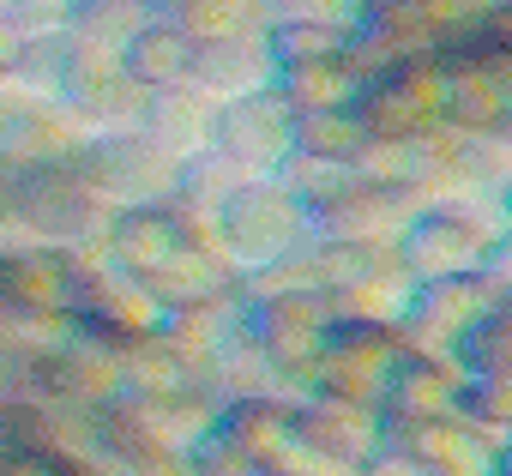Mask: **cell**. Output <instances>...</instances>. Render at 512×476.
I'll list each match as a JSON object with an SVG mask.
<instances>
[{"label":"cell","instance_id":"1","mask_svg":"<svg viewBox=\"0 0 512 476\" xmlns=\"http://www.w3.org/2000/svg\"><path fill=\"white\" fill-rule=\"evenodd\" d=\"M211 145L241 163H284L296 151V109L278 97V85L223 97L211 121Z\"/></svg>","mask_w":512,"mask_h":476},{"label":"cell","instance_id":"5","mask_svg":"<svg viewBox=\"0 0 512 476\" xmlns=\"http://www.w3.org/2000/svg\"><path fill=\"white\" fill-rule=\"evenodd\" d=\"M278 97L296 109V115H314V109H350L362 79L350 67V55H332V61H302V67H278L272 73Z\"/></svg>","mask_w":512,"mask_h":476},{"label":"cell","instance_id":"13","mask_svg":"<svg viewBox=\"0 0 512 476\" xmlns=\"http://www.w3.org/2000/svg\"><path fill=\"white\" fill-rule=\"evenodd\" d=\"M163 7H169V0H163Z\"/></svg>","mask_w":512,"mask_h":476},{"label":"cell","instance_id":"2","mask_svg":"<svg viewBox=\"0 0 512 476\" xmlns=\"http://www.w3.org/2000/svg\"><path fill=\"white\" fill-rule=\"evenodd\" d=\"M272 73H278V61H272V49H266V31H235V37L199 43L187 79H193L205 97L223 103V97H241V91L272 85Z\"/></svg>","mask_w":512,"mask_h":476},{"label":"cell","instance_id":"6","mask_svg":"<svg viewBox=\"0 0 512 476\" xmlns=\"http://www.w3.org/2000/svg\"><path fill=\"white\" fill-rule=\"evenodd\" d=\"M193 43L235 37V31H266L272 25V0H169L163 7Z\"/></svg>","mask_w":512,"mask_h":476},{"label":"cell","instance_id":"3","mask_svg":"<svg viewBox=\"0 0 512 476\" xmlns=\"http://www.w3.org/2000/svg\"><path fill=\"white\" fill-rule=\"evenodd\" d=\"M290 223H296V193L290 187H241L223 211V242L241 248L247 260H278L290 242Z\"/></svg>","mask_w":512,"mask_h":476},{"label":"cell","instance_id":"4","mask_svg":"<svg viewBox=\"0 0 512 476\" xmlns=\"http://www.w3.org/2000/svg\"><path fill=\"white\" fill-rule=\"evenodd\" d=\"M193 37L169 19V13H151L127 43H121V67H127V79L151 97V91H169V85H187V73H193Z\"/></svg>","mask_w":512,"mask_h":476},{"label":"cell","instance_id":"7","mask_svg":"<svg viewBox=\"0 0 512 476\" xmlns=\"http://www.w3.org/2000/svg\"><path fill=\"white\" fill-rule=\"evenodd\" d=\"M266 49H272L278 67H302V61H332V55H344L350 37L332 31V25H320V19H302V13H272Z\"/></svg>","mask_w":512,"mask_h":476},{"label":"cell","instance_id":"12","mask_svg":"<svg viewBox=\"0 0 512 476\" xmlns=\"http://www.w3.org/2000/svg\"><path fill=\"white\" fill-rule=\"evenodd\" d=\"M13 7H19V0H0V13H13Z\"/></svg>","mask_w":512,"mask_h":476},{"label":"cell","instance_id":"8","mask_svg":"<svg viewBox=\"0 0 512 476\" xmlns=\"http://www.w3.org/2000/svg\"><path fill=\"white\" fill-rule=\"evenodd\" d=\"M115 254L139 272H163L175 254H181V235L163 211H121L115 223Z\"/></svg>","mask_w":512,"mask_h":476},{"label":"cell","instance_id":"9","mask_svg":"<svg viewBox=\"0 0 512 476\" xmlns=\"http://www.w3.org/2000/svg\"><path fill=\"white\" fill-rule=\"evenodd\" d=\"M151 13H163V0H73L67 31L103 37V43H127Z\"/></svg>","mask_w":512,"mask_h":476},{"label":"cell","instance_id":"10","mask_svg":"<svg viewBox=\"0 0 512 476\" xmlns=\"http://www.w3.org/2000/svg\"><path fill=\"white\" fill-rule=\"evenodd\" d=\"M25 37H31V25H25L19 13H0V79H13V73H19Z\"/></svg>","mask_w":512,"mask_h":476},{"label":"cell","instance_id":"11","mask_svg":"<svg viewBox=\"0 0 512 476\" xmlns=\"http://www.w3.org/2000/svg\"><path fill=\"white\" fill-rule=\"evenodd\" d=\"M31 31H43V25H67V13H73V0H19L13 7Z\"/></svg>","mask_w":512,"mask_h":476}]
</instances>
